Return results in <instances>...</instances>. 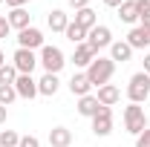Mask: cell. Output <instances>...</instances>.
I'll list each match as a JSON object with an SVG mask.
<instances>
[{"mask_svg": "<svg viewBox=\"0 0 150 147\" xmlns=\"http://www.w3.org/2000/svg\"><path fill=\"white\" fill-rule=\"evenodd\" d=\"M3 3H6L9 9H23V6H26L29 0H3Z\"/></svg>", "mask_w": 150, "mask_h": 147, "instance_id": "31", "label": "cell"}, {"mask_svg": "<svg viewBox=\"0 0 150 147\" xmlns=\"http://www.w3.org/2000/svg\"><path fill=\"white\" fill-rule=\"evenodd\" d=\"M72 23H78L81 29H87V32H90L93 26H98V15H95L93 9L87 6V9H81V12H75V20H72Z\"/></svg>", "mask_w": 150, "mask_h": 147, "instance_id": "20", "label": "cell"}, {"mask_svg": "<svg viewBox=\"0 0 150 147\" xmlns=\"http://www.w3.org/2000/svg\"><path fill=\"white\" fill-rule=\"evenodd\" d=\"M136 147H150V127L142 130V133L136 136Z\"/></svg>", "mask_w": 150, "mask_h": 147, "instance_id": "28", "label": "cell"}, {"mask_svg": "<svg viewBox=\"0 0 150 147\" xmlns=\"http://www.w3.org/2000/svg\"><path fill=\"white\" fill-rule=\"evenodd\" d=\"M20 141V133L15 130H0V147H18Z\"/></svg>", "mask_w": 150, "mask_h": 147, "instance_id": "26", "label": "cell"}, {"mask_svg": "<svg viewBox=\"0 0 150 147\" xmlns=\"http://www.w3.org/2000/svg\"><path fill=\"white\" fill-rule=\"evenodd\" d=\"M6 118H9V107L0 104V124H6Z\"/></svg>", "mask_w": 150, "mask_h": 147, "instance_id": "32", "label": "cell"}, {"mask_svg": "<svg viewBox=\"0 0 150 147\" xmlns=\"http://www.w3.org/2000/svg\"><path fill=\"white\" fill-rule=\"evenodd\" d=\"M15 92H18V98H26V101H32L38 95V81L32 75H18V81H15Z\"/></svg>", "mask_w": 150, "mask_h": 147, "instance_id": "9", "label": "cell"}, {"mask_svg": "<svg viewBox=\"0 0 150 147\" xmlns=\"http://www.w3.org/2000/svg\"><path fill=\"white\" fill-rule=\"evenodd\" d=\"M6 18H9V26H12V29H18V32H23V29H29V26H32V15H29L26 9H12Z\"/></svg>", "mask_w": 150, "mask_h": 147, "instance_id": "16", "label": "cell"}, {"mask_svg": "<svg viewBox=\"0 0 150 147\" xmlns=\"http://www.w3.org/2000/svg\"><path fill=\"white\" fill-rule=\"evenodd\" d=\"M15 98H18V92H15V84H0V104H3V107H9Z\"/></svg>", "mask_w": 150, "mask_h": 147, "instance_id": "24", "label": "cell"}, {"mask_svg": "<svg viewBox=\"0 0 150 147\" xmlns=\"http://www.w3.org/2000/svg\"><path fill=\"white\" fill-rule=\"evenodd\" d=\"M121 3H124V0H104V6H110V9H118Z\"/></svg>", "mask_w": 150, "mask_h": 147, "instance_id": "33", "label": "cell"}, {"mask_svg": "<svg viewBox=\"0 0 150 147\" xmlns=\"http://www.w3.org/2000/svg\"><path fill=\"white\" fill-rule=\"evenodd\" d=\"M18 46L20 49H32V52H40L43 49V32L38 29V26H29V29H23V32H18Z\"/></svg>", "mask_w": 150, "mask_h": 147, "instance_id": "7", "label": "cell"}, {"mask_svg": "<svg viewBox=\"0 0 150 147\" xmlns=\"http://www.w3.org/2000/svg\"><path fill=\"white\" fill-rule=\"evenodd\" d=\"M95 98H98L101 107H115V104L121 101V90H118L115 84H104V87H98Z\"/></svg>", "mask_w": 150, "mask_h": 147, "instance_id": "11", "label": "cell"}, {"mask_svg": "<svg viewBox=\"0 0 150 147\" xmlns=\"http://www.w3.org/2000/svg\"><path fill=\"white\" fill-rule=\"evenodd\" d=\"M118 18H121V23H136V20H139L136 0H124V3L118 6Z\"/></svg>", "mask_w": 150, "mask_h": 147, "instance_id": "21", "label": "cell"}, {"mask_svg": "<svg viewBox=\"0 0 150 147\" xmlns=\"http://www.w3.org/2000/svg\"><path fill=\"white\" fill-rule=\"evenodd\" d=\"M110 58L115 61V64H127V61L133 58L130 43H127V40H112V46H110Z\"/></svg>", "mask_w": 150, "mask_h": 147, "instance_id": "18", "label": "cell"}, {"mask_svg": "<svg viewBox=\"0 0 150 147\" xmlns=\"http://www.w3.org/2000/svg\"><path fill=\"white\" fill-rule=\"evenodd\" d=\"M84 72H87V78H90L93 87H104V84H110L112 72H115V61L112 58H104V55H95V61Z\"/></svg>", "mask_w": 150, "mask_h": 147, "instance_id": "1", "label": "cell"}, {"mask_svg": "<svg viewBox=\"0 0 150 147\" xmlns=\"http://www.w3.org/2000/svg\"><path fill=\"white\" fill-rule=\"evenodd\" d=\"M90 90H93V84H90L87 72H75L72 78H69V92H72L75 98H84V95H90Z\"/></svg>", "mask_w": 150, "mask_h": 147, "instance_id": "12", "label": "cell"}, {"mask_svg": "<svg viewBox=\"0 0 150 147\" xmlns=\"http://www.w3.org/2000/svg\"><path fill=\"white\" fill-rule=\"evenodd\" d=\"M58 87H61V81H58V75H52V72H43L40 78H38V95L52 98V95L58 92Z\"/></svg>", "mask_w": 150, "mask_h": 147, "instance_id": "14", "label": "cell"}, {"mask_svg": "<svg viewBox=\"0 0 150 147\" xmlns=\"http://www.w3.org/2000/svg\"><path fill=\"white\" fill-rule=\"evenodd\" d=\"M67 3L72 6L75 12H81V9H87V6H90V0H67Z\"/></svg>", "mask_w": 150, "mask_h": 147, "instance_id": "30", "label": "cell"}, {"mask_svg": "<svg viewBox=\"0 0 150 147\" xmlns=\"http://www.w3.org/2000/svg\"><path fill=\"white\" fill-rule=\"evenodd\" d=\"M38 64L43 66V72L58 75L64 66H67V55L61 52V46H52V43H43V49L38 52Z\"/></svg>", "mask_w": 150, "mask_h": 147, "instance_id": "2", "label": "cell"}, {"mask_svg": "<svg viewBox=\"0 0 150 147\" xmlns=\"http://www.w3.org/2000/svg\"><path fill=\"white\" fill-rule=\"evenodd\" d=\"M12 66L18 69L20 75H32L38 66V52H32V49H15V55H12Z\"/></svg>", "mask_w": 150, "mask_h": 147, "instance_id": "6", "label": "cell"}, {"mask_svg": "<svg viewBox=\"0 0 150 147\" xmlns=\"http://www.w3.org/2000/svg\"><path fill=\"white\" fill-rule=\"evenodd\" d=\"M87 43L93 46V52L98 55L101 49H107V46H112V32L110 26H104V23H98V26H93L90 32H87Z\"/></svg>", "mask_w": 150, "mask_h": 147, "instance_id": "5", "label": "cell"}, {"mask_svg": "<svg viewBox=\"0 0 150 147\" xmlns=\"http://www.w3.org/2000/svg\"><path fill=\"white\" fill-rule=\"evenodd\" d=\"M124 130L139 136L142 130H147V115H144V107L142 104H127L124 107Z\"/></svg>", "mask_w": 150, "mask_h": 147, "instance_id": "4", "label": "cell"}, {"mask_svg": "<svg viewBox=\"0 0 150 147\" xmlns=\"http://www.w3.org/2000/svg\"><path fill=\"white\" fill-rule=\"evenodd\" d=\"M127 43H130V49H147L150 46V26H133L130 35H127Z\"/></svg>", "mask_w": 150, "mask_h": 147, "instance_id": "10", "label": "cell"}, {"mask_svg": "<svg viewBox=\"0 0 150 147\" xmlns=\"http://www.w3.org/2000/svg\"><path fill=\"white\" fill-rule=\"evenodd\" d=\"M139 9V26H150V0H136Z\"/></svg>", "mask_w": 150, "mask_h": 147, "instance_id": "23", "label": "cell"}, {"mask_svg": "<svg viewBox=\"0 0 150 147\" xmlns=\"http://www.w3.org/2000/svg\"><path fill=\"white\" fill-rule=\"evenodd\" d=\"M98 110H101V104H98V98H95L93 92H90V95H84V98H78V115L93 118Z\"/></svg>", "mask_w": 150, "mask_h": 147, "instance_id": "19", "label": "cell"}, {"mask_svg": "<svg viewBox=\"0 0 150 147\" xmlns=\"http://www.w3.org/2000/svg\"><path fill=\"white\" fill-rule=\"evenodd\" d=\"M3 64H6V55H3V52H0V66H3Z\"/></svg>", "mask_w": 150, "mask_h": 147, "instance_id": "35", "label": "cell"}, {"mask_svg": "<svg viewBox=\"0 0 150 147\" xmlns=\"http://www.w3.org/2000/svg\"><path fill=\"white\" fill-rule=\"evenodd\" d=\"M18 69H15V66H12V64H3V66H0V84H15V81H18Z\"/></svg>", "mask_w": 150, "mask_h": 147, "instance_id": "25", "label": "cell"}, {"mask_svg": "<svg viewBox=\"0 0 150 147\" xmlns=\"http://www.w3.org/2000/svg\"><path fill=\"white\" fill-rule=\"evenodd\" d=\"M93 61H95V52H93L90 43H78V46H75V52H72V64H75V66L87 69Z\"/></svg>", "mask_w": 150, "mask_h": 147, "instance_id": "13", "label": "cell"}, {"mask_svg": "<svg viewBox=\"0 0 150 147\" xmlns=\"http://www.w3.org/2000/svg\"><path fill=\"white\" fill-rule=\"evenodd\" d=\"M46 26H49L52 32H67V26H69V15H67L64 9H52V12L46 15Z\"/></svg>", "mask_w": 150, "mask_h": 147, "instance_id": "17", "label": "cell"}, {"mask_svg": "<svg viewBox=\"0 0 150 147\" xmlns=\"http://www.w3.org/2000/svg\"><path fill=\"white\" fill-rule=\"evenodd\" d=\"M90 121H93V133L98 136V139H104V136L112 133V110H110V107H101Z\"/></svg>", "mask_w": 150, "mask_h": 147, "instance_id": "8", "label": "cell"}, {"mask_svg": "<svg viewBox=\"0 0 150 147\" xmlns=\"http://www.w3.org/2000/svg\"><path fill=\"white\" fill-rule=\"evenodd\" d=\"M18 147H40V139L38 136H20Z\"/></svg>", "mask_w": 150, "mask_h": 147, "instance_id": "27", "label": "cell"}, {"mask_svg": "<svg viewBox=\"0 0 150 147\" xmlns=\"http://www.w3.org/2000/svg\"><path fill=\"white\" fill-rule=\"evenodd\" d=\"M49 147H72V130L69 127H52L49 130Z\"/></svg>", "mask_w": 150, "mask_h": 147, "instance_id": "15", "label": "cell"}, {"mask_svg": "<svg viewBox=\"0 0 150 147\" xmlns=\"http://www.w3.org/2000/svg\"><path fill=\"white\" fill-rule=\"evenodd\" d=\"M9 32H12L9 18H6V15H0V40H3V37H9Z\"/></svg>", "mask_w": 150, "mask_h": 147, "instance_id": "29", "label": "cell"}, {"mask_svg": "<svg viewBox=\"0 0 150 147\" xmlns=\"http://www.w3.org/2000/svg\"><path fill=\"white\" fill-rule=\"evenodd\" d=\"M127 98H130V104H144V101L150 98V75H147V72L130 75V84H127Z\"/></svg>", "mask_w": 150, "mask_h": 147, "instance_id": "3", "label": "cell"}, {"mask_svg": "<svg viewBox=\"0 0 150 147\" xmlns=\"http://www.w3.org/2000/svg\"><path fill=\"white\" fill-rule=\"evenodd\" d=\"M142 72H147V75H150V52L144 55V69H142Z\"/></svg>", "mask_w": 150, "mask_h": 147, "instance_id": "34", "label": "cell"}, {"mask_svg": "<svg viewBox=\"0 0 150 147\" xmlns=\"http://www.w3.org/2000/svg\"><path fill=\"white\" fill-rule=\"evenodd\" d=\"M64 35H67V40H72L75 46H78V43H87V29H81L78 23H72V20H69V26H67Z\"/></svg>", "mask_w": 150, "mask_h": 147, "instance_id": "22", "label": "cell"}]
</instances>
